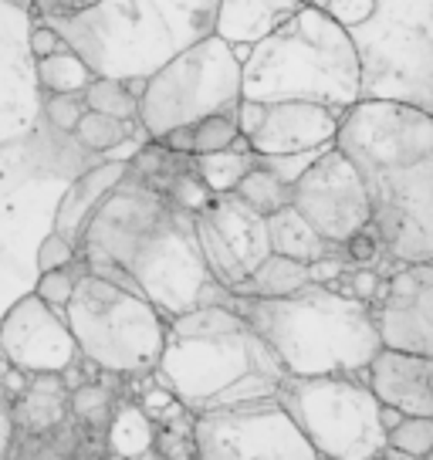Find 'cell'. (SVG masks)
<instances>
[{"label": "cell", "instance_id": "3", "mask_svg": "<svg viewBox=\"0 0 433 460\" xmlns=\"http://www.w3.org/2000/svg\"><path fill=\"white\" fill-rule=\"evenodd\" d=\"M156 373L187 410L275 396L288 376L258 332L220 302L166 322Z\"/></svg>", "mask_w": 433, "mask_h": 460}, {"label": "cell", "instance_id": "42", "mask_svg": "<svg viewBox=\"0 0 433 460\" xmlns=\"http://www.w3.org/2000/svg\"><path fill=\"white\" fill-rule=\"evenodd\" d=\"M352 298H359V302H373L376 295H379V278L373 271H356L349 278V291Z\"/></svg>", "mask_w": 433, "mask_h": 460}, {"label": "cell", "instance_id": "34", "mask_svg": "<svg viewBox=\"0 0 433 460\" xmlns=\"http://www.w3.org/2000/svg\"><path fill=\"white\" fill-rule=\"evenodd\" d=\"M78 258L72 241H65L58 230H51L38 247V271H55V268H72V261Z\"/></svg>", "mask_w": 433, "mask_h": 460}, {"label": "cell", "instance_id": "17", "mask_svg": "<svg viewBox=\"0 0 433 460\" xmlns=\"http://www.w3.org/2000/svg\"><path fill=\"white\" fill-rule=\"evenodd\" d=\"M126 176H129V163H126V159H105V163L82 172L72 187L65 190L58 210H55V230H58L65 241H72L75 251L82 244V234H85V224H88V217H92V210H95V207L105 200V193H112Z\"/></svg>", "mask_w": 433, "mask_h": 460}, {"label": "cell", "instance_id": "15", "mask_svg": "<svg viewBox=\"0 0 433 460\" xmlns=\"http://www.w3.org/2000/svg\"><path fill=\"white\" fill-rule=\"evenodd\" d=\"M379 342L403 352L433 356V264H406L386 281V291L373 312Z\"/></svg>", "mask_w": 433, "mask_h": 460}, {"label": "cell", "instance_id": "28", "mask_svg": "<svg viewBox=\"0 0 433 460\" xmlns=\"http://www.w3.org/2000/svg\"><path fill=\"white\" fill-rule=\"evenodd\" d=\"M386 444L403 457L420 460L433 454V417H403L393 430H386Z\"/></svg>", "mask_w": 433, "mask_h": 460}, {"label": "cell", "instance_id": "7", "mask_svg": "<svg viewBox=\"0 0 433 460\" xmlns=\"http://www.w3.org/2000/svg\"><path fill=\"white\" fill-rule=\"evenodd\" d=\"M65 322L78 352L99 369L146 376L156 369L166 318L139 291L95 271H82L65 302Z\"/></svg>", "mask_w": 433, "mask_h": 460}, {"label": "cell", "instance_id": "23", "mask_svg": "<svg viewBox=\"0 0 433 460\" xmlns=\"http://www.w3.org/2000/svg\"><path fill=\"white\" fill-rule=\"evenodd\" d=\"M231 193L234 197H241V200H244L251 210H258L261 217L275 214L278 207L291 203V183H285L275 170L261 166L258 156H254V166L234 183Z\"/></svg>", "mask_w": 433, "mask_h": 460}, {"label": "cell", "instance_id": "40", "mask_svg": "<svg viewBox=\"0 0 433 460\" xmlns=\"http://www.w3.org/2000/svg\"><path fill=\"white\" fill-rule=\"evenodd\" d=\"M352 254V261H373L379 254V237L373 234V227L359 230V234H352L346 244H342Z\"/></svg>", "mask_w": 433, "mask_h": 460}, {"label": "cell", "instance_id": "5", "mask_svg": "<svg viewBox=\"0 0 433 460\" xmlns=\"http://www.w3.org/2000/svg\"><path fill=\"white\" fill-rule=\"evenodd\" d=\"M359 92L362 58L352 34L312 4L251 44L241 61V99L251 102H318L342 112Z\"/></svg>", "mask_w": 433, "mask_h": 460}, {"label": "cell", "instance_id": "16", "mask_svg": "<svg viewBox=\"0 0 433 460\" xmlns=\"http://www.w3.org/2000/svg\"><path fill=\"white\" fill-rule=\"evenodd\" d=\"M366 373L379 402H390L406 417H433V356L379 345Z\"/></svg>", "mask_w": 433, "mask_h": 460}, {"label": "cell", "instance_id": "26", "mask_svg": "<svg viewBox=\"0 0 433 460\" xmlns=\"http://www.w3.org/2000/svg\"><path fill=\"white\" fill-rule=\"evenodd\" d=\"M146 183L156 187L170 203L183 207L187 214H200V210H207L210 200H214V190L207 187L200 176L193 172V166H190V170H173L170 159H166V170L159 172L156 180H146Z\"/></svg>", "mask_w": 433, "mask_h": 460}, {"label": "cell", "instance_id": "8", "mask_svg": "<svg viewBox=\"0 0 433 460\" xmlns=\"http://www.w3.org/2000/svg\"><path fill=\"white\" fill-rule=\"evenodd\" d=\"M241 102V58L234 44L203 34L173 58H166L156 72L143 78L139 88V126L146 139H159L173 126H193L214 112H234Z\"/></svg>", "mask_w": 433, "mask_h": 460}, {"label": "cell", "instance_id": "30", "mask_svg": "<svg viewBox=\"0 0 433 460\" xmlns=\"http://www.w3.org/2000/svg\"><path fill=\"white\" fill-rule=\"evenodd\" d=\"M237 136V122L234 112H214L203 115L193 122V153L190 156H200V153H216V149H227Z\"/></svg>", "mask_w": 433, "mask_h": 460}, {"label": "cell", "instance_id": "18", "mask_svg": "<svg viewBox=\"0 0 433 460\" xmlns=\"http://www.w3.org/2000/svg\"><path fill=\"white\" fill-rule=\"evenodd\" d=\"M298 7V0H216L214 34L227 44H254Z\"/></svg>", "mask_w": 433, "mask_h": 460}, {"label": "cell", "instance_id": "20", "mask_svg": "<svg viewBox=\"0 0 433 460\" xmlns=\"http://www.w3.org/2000/svg\"><path fill=\"white\" fill-rule=\"evenodd\" d=\"M109 454L122 460L156 457V423L143 406L126 402L109 417Z\"/></svg>", "mask_w": 433, "mask_h": 460}, {"label": "cell", "instance_id": "6", "mask_svg": "<svg viewBox=\"0 0 433 460\" xmlns=\"http://www.w3.org/2000/svg\"><path fill=\"white\" fill-rule=\"evenodd\" d=\"M216 0H102L92 11L55 21L61 41L105 78H149L166 58L214 31Z\"/></svg>", "mask_w": 433, "mask_h": 460}, {"label": "cell", "instance_id": "29", "mask_svg": "<svg viewBox=\"0 0 433 460\" xmlns=\"http://www.w3.org/2000/svg\"><path fill=\"white\" fill-rule=\"evenodd\" d=\"M75 139L92 149V153H105V149H112L126 139V122H119V119H109V115L102 112H92L85 109L82 119L75 122Z\"/></svg>", "mask_w": 433, "mask_h": 460}, {"label": "cell", "instance_id": "45", "mask_svg": "<svg viewBox=\"0 0 433 460\" xmlns=\"http://www.w3.org/2000/svg\"><path fill=\"white\" fill-rule=\"evenodd\" d=\"M298 4H308V0H298Z\"/></svg>", "mask_w": 433, "mask_h": 460}, {"label": "cell", "instance_id": "38", "mask_svg": "<svg viewBox=\"0 0 433 460\" xmlns=\"http://www.w3.org/2000/svg\"><path fill=\"white\" fill-rule=\"evenodd\" d=\"M28 48H31V55H34V61H38V58H48L51 51L65 48V41H61V34L51 28V24H38V28L31 31Z\"/></svg>", "mask_w": 433, "mask_h": 460}, {"label": "cell", "instance_id": "31", "mask_svg": "<svg viewBox=\"0 0 433 460\" xmlns=\"http://www.w3.org/2000/svg\"><path fill=\"white\" fill-rule=\"evenodd\" d=\"M68 410H72L78 420H85L88 427H105L109 423V413H112V393L99 383H88V386L72 389L68 396Z\"/></svg>", "mask_w": 433, "mask_h": 460}, {"label": "cell", "instance_id": "12", "mask_svg": "<svg viewBox=\"0 0 433 460\" xmlns=\"http://www.w3.org/2000/svg\"><path fill=\"white\" fill-rule=\"evenodd\" d=\"M193 230L207 271L227 291L237 281H244L264 261V254H271L264 217L251 210L241 197H234L231 190L214 193L210 207L193 214Z\"/></svg>", "mask_w": 433, "mask_h": 460}, {"label": "cell", "instance_id": "43", "mask_svg": "<svg viewBox=\"0 0 433 460\" xmlns=\"http://www.w3.org/2000/svg\"><path fill=\"white\" fill-rule=\"evenodd\" d=\"M403 417H406L403 410H396L390 402H379V423H383V430H393Z\"/></svg>", "mask_w": 433, "mask_h": 460}, {"label": "cell", "instance_id": "13", "mask_svg": "<svg viewBox=\"0 0 433 460\" xmlns=\"http://www.w3.org/2000/svg\"><path fill=\"white\" fill-rule=\"evenodd\" d=\"M339 109L318 102H251L234 109L237 132L258 156H305L332 146L339 129Z\"/></svg>", "mask_w": 433, "mask_h": 460}, {"label": "cell", "instance_id": "44", "mask_svg": "<svg viewBox=\"0 0 433 460\" xmlns=\"http://www.w3.org/2000/svg\"><path fill=\"white\" fill-rule=\"evenodd\" d=\"M11 4H17V7H31V0H11Z\"/></svg>", "mask_w": 433, "mask_h": 460}, {"label": "cell", "instance_id": "36", "mask_svg": "<svg viewBox=\"0 0 433 460\" xmlns=\"http://www.w3.org/2000/svg\"><path fill=\"white\" fill-rule=\"evenodd\" d=\"M95 4H102V0H31V7H34L48 24H55V21H72V17L92 11Z\"/></svg>", "mask_w": 433, "mask_h": 460}, {"label": "cell", "instance_id": "4", "mask_svg": "<svg viewBox=\"0 0 433 460\" xmlns=\"http://www.w3.org/2000/svg\"><path fill=\"white\" fill-rule=\"evenodd\" d=\"M231 308L268 342L288 376L366 373L379 349L369 302L305 281L281 298L231 295Z\"/></svg>", "mask_w": 433, "mask_h": 460}, {"label": "cell", "instance_id": "14", "mask_svg": "<svg viewBox=\"0 0 433 460\" xmlns=\"http://www.w3.org/2000/svg\"><path fill=\"white\" fill-rule=\"evenodd\" d=\"M0 356L21 376H58L72 369V362L78 359V345L58 308L44 305L31 291L0 318Z\"/></svg>", "mask_w": 433, "mask_h": 460}, {"label": "cell", "instance_id": "10", "mask_svg": "<svg viewBox=\"0 0 433 460\" xmlns=\"http://www.w3.org/2000/svg\"><path fill=\"white\" fill-rule=\"evenodd\" d=\"M190 437L200 460H318L278 396L203 406Z\"/></svg>", "mask_w": 433, "mask_h": 460}, {"label": "cell", "instance_id": "39", "mask_svg": "<svg viewBox=\"0 0 433 460\" xmlns=\"http://www.w3.org/2000/svg\"><path fill=\"white\" fill-rule=\"evenodd\" d=\"M156 143L173 156H190L193 153V126H173V129L163 132Z\"/></svg>", "mask_w": 433, "mask_h": 460}, {"label": "cell", "instance_id": "33", "mask_svg": "<svg viewBox=\"0 0 433 460\" xmlns=\"http://www.w3.org/2000/svg\"><path fill=\"white\" fill-rule=\"evenodd\" d=\"M75 278H78V274H72L68 268L41 271L34 295H38L44 305H51V308H65V302H68V295H72V288H75Z\"/></svg>", "mask_w": 433, "mask_h": 460}, {"label": "cell", "instance_id": "25", "mask_svg": "<svg viewBox=\"0 0 433 460\" xmlns=\"http://www.w3.org/2000/svg\"><path fill=\"white\" fill-rule=\"evenodd\" d=\"M95 78V72L85 65V58L72 51L68 44L51 51L48 58H38V85L55 95V92H85V85Z\"/></svg>", "mask_w": 433, "mask_h": 460}, {"label": "cell", "instance_id": "19", "mask_svg": "<svg viewBox=\"0 0 433 460\" xmlns=\"http://www.w3.org/2000/svg\"><path fill=\"white\" fill-rule=\"evenodd\" d=\"M264 227H268V244L275 254H285V258H295L308 264V261L329 254L335 244H329L325 237H318L315 227L305 220L291 203L278 207L275 214L264 217Z\"/></svg>", "mask_w": 433, "mask_h": 460}, {"label": "cell", "instance_id": "41", "mask_svg": "<svg viewBox=\"0 0 433 460\" xmlns=\"http://www.w3.org/2000/svg\"><path fill=\"white\" fill-rule=\"evenodd\" d=\"M14 406H11V400L4 396V389H0V457H7V450H11V444H14Z\"/></svg>", "mask_w": 433, "mask_h": 460}, {"label": "cell", "instance_id": "22", "mask_svg": "<svg viewBox=\"0 0 433 460\" xmlns=\"http://www.w3.org/2000/svg\"><path fill=\"white\" fill-rule=\"evenodd\" d=\"M61 383H38L34 389H28V396L17 402L14 410V423H21L28 433H48L55 430L68 410V400L61 393Z\"/></svg>", "mask_w": 433, "mask_h": 460}, {"label": "cell", "instance_id": "32", "mask_svg": "<svg viewBox=\"0 0 433 460\" xmlns=\"http://www.w3.org/2000/svg\"><path fill=\"white\" fill-rule=\"evenodd\" d=\"M82 112H85V99H82V92H55V95H48V105H44L48 122L61 132H72L75 122L82 119Z\"/></svg>", "mask_w": 433, "mask_h": 460}, {"label": "cell", "instance_id": "11", "mask_svg": "<svg viewBox=\"0 0 433 460\" xmlns=\"http://www.w3.org/2000/svg\"><path fill=\"white\" fill-rule=\"evenodd\" d=\"M291 207L315 227L318 237L342 247L359 230L369 227V190L359 170L335 146H325L291 183Z\"/></svg>", "mask_w": 433, "mask_h": 460}, {"label": "cell", "instance_id": "9", "mask_svg": "<svg viewBox=\"0 0 433 460\" xmlns=\"http://www.w3.org/2000/svg\"><path fill=\"white\" fill-rule=\"evenodd\" d=\"M275 396L315 447L318 460H376L386 444L379 400L356 373L285 376Z\"/></svg>", "mask_w": 433, "mask_h": 460}, {"label": "cell", "instance_id": "24", "mask_svg": "<svg viewBox=\"0 0 433 460\" xmlns=\"http://www.w3.org/2000/svg\"><path fill=\"white\" fill-rule=\"evenodd\" d=\"M82 99H85V109L109 115V119H119V122L139 119V92H136L132 82H122V78L95 75L85 85V92H82Z\"/></svg>", "mask_w": 433, "mask_h": 460}, {"label": "cell", "instance_id": "35", "mask_svg": "<svg viewBox=\"0 0 433 460\" xmlns=\"http://www.w3.org/2000/svg\"><path fill=\"white\" fill-rule=\"evenodd\" d=\"M325 14L335 17L342 28H359L366 21H373L376 0H325Z\"/></svg>", "mask_w": 433, "mask_h": 460}, {"label": "cell", "instance_id": "37", "mask_svg": "<svg viewBox=\"0 0 433 460\" xmlns=\"http://www.w3.org/2000/svg\"><path fill=\"white\" fill-rule=\"evenodd\" d=\"M305 271H308V281H315V285H332V281H339L346 274V261L332 258V254H322V258L308 261Z\"/></svg>", "mask_w": 433, "mask_h": 460}, {"label": "cell", "instance_id": "27", "mask_svg": "<svg viewBox=\"0 0 433 460\" xmlns=\"http://www.w3.org/2000/svg\"><path fill=\"white\" fill-rule=\"evenodd\" d=\"M190 166L214 193H227L234 183L254 166V153H234V149H216V153H200L190 156Z\"/></svg>", "mask_w": 433, "mask_h": 460}, {"label": "cell", "instance_id": "2", "mask_svg": "<svg viewBox=\"0 0 433 460\" xmlns=\"http://www.w3.org/2000/svg\"><path fill=\"white\" fill-rule=\"evenodd\" d=\"M369 190V227L403 264L433 261V119L420 105L356 99L332 139Z\"/></svg>", "mask_w": 433, "mask_h": 460}, {"label": "cell", "instance_id": "21", "mask_svg": "<svg viewBox=\"0 0 433 460\" xmlns=\"http://www.w3.org/2000/svg\"><path fill=\"white\" fill-rule=\"evenodd\" d=\"M308 281V271H305L302 261L285 258V254H264L254 271L247 274L244 281H237L231 288V295H258V298H281V295H291Z\"/></svg>", "mask_w": 433, "mask_h": 460}, {"label": "cell", "instance_id": "1", "mask_svg": "<svg viewBox=\"0 0 433 460\" xmlns=\"http://www.w3.org/2000/svg\"><path fill=\"white\" fill-rule=\"evenodd\" d=\"M85 271L139 291L159 315L176 318L203 305L214 278L193 230V214L170 203L156 187L122 180L92 210L78 244Z\"/></svg>", "mask_w": 433, "mask_h": 460}]
</instances>
